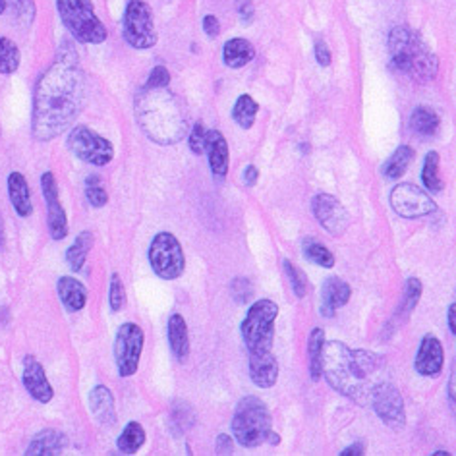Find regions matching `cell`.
Listing matches in <instances>:
<instances>
[{"label":"cell","mask_w":456,"mask_h":456,"mask_svg":"<svg viewBox=\"0 0 456 456\" xmlns=\"http://www.w3.org/2000/svg\"><path fill=\"white\" fill-rule=\"evenodd\" d=\"M273 429L269 408L257 396H246L238 403L232 418V433L242 447L254 449L264 444Z\"/></svg>","instance_id":"5b68a950"},{"label":"cell","mask_w":456,"mask_h":456,"mask_svg":"<svg viewBox=\"0 0 456 456\" xmlns=\"http://www.w3.org/2000/svg\"><path fill=\"white\" fill-rule=\"evenodd\" d=\"M312 211L317 223L322 224L329 234L342 236L348 228V213L335 196L330 193H317L312 200Z\"/></svg>","instance_id":"5bb4252c"},{"label":"cell","mask_w":456,"mask_h":456,"mask_svg":"<svg viewBox=\"0 0 456 456\" xmlns=\"http://www.w3.org/2000/svg\"><path fill=\"white\" fill-rule=\"evenodd\" d=\"M56 8L70 36L86 45H101L109 37L91 0H56Z\"/></svg>","instance_id":"8992f818"},{"label":"cell","mask_w":456,"mask_h":456,"mask_svg":"<svg viewBox=\"0 0 456 456\" xmlns=\"http://www.w3.org/2000/svg\"><path fill=\"white\" fill-rule=\"evenodd\" d=\"M379 358L370 350H350L345 342L333 340L323 346L322 375L335 391L358 404H368L371 396L373 373Z\"/></svg>","instance_id":"7a4b0ae2"},{"label":"cell","mask_w":456,"mask_h":456,"mask_svg":"<svg viewBox=\"0 0 456 456\" xmlns=\"http://www.w3.org/2000/svg\"><path fill=\"white\" fill-rule=\"evenodd\" d=\"M215 451H216V454H232V439L223 433V436L216 437Z\"/></svg>","instance_id":"bcb514c9"},{"label":"cell","mask_w":456,"mask_h":456,"mask_svg":"<svg viewBox=\"0 0 456 456\" xmlns=\"http://www.w3.org/2000/svg\"><path fill=\"white\" fill-rule=\"evenodd\" d=\"M391 66L418 84H428L437 76L439 61L419 33L408 26H396L389 33Z\"/></svg>","instance_id":"277c9868"},{"label":"cell","mask_w":456,"mask_h":456,"mask_svg":"<svg viewBox=\"0 0 456 456\" xmlns=\"http://www.w3.org/2000/svg\"><path fill=\"white\" fill-rule=\"evenodd\" d=\"M168 345L178 362H186L190 356V333L184 317L173 314L168 319Z\"/></svg>","instance_id":"d4e9b609"},{"label":"cell","mask_w":456,"mask_h":456,"mask_svg":"<svg viewBox=\"0 0 456 456\" xmlns=\"http://www.w3.org/2000/svg\"><path fill=\"white\" fill-rule=\"evenodd\" d=\"M122 36L134 49H151L157 43L153 10L145 0H128L122 21Z\"/></svg>","instance_id":"ba28073f"},{"label":"cell","mask_w":456,"mask_h":456,"mask_svg":"<svg viewBox=\"0 0 456 456\" xmlns=\"http://www.w3.org/2000/svg\"><path fill=\"white\" fill-rule=\"evenodd\" d=\"M257 110H259V105L252 97L240 95V97H238V101L234 102L232 118H234L238 126L244 128V130H249L254 126V122L257 118Z\"/></svg>","instance_id":"d6a6232c"},{"label":"cell","mask_w":456,"mask_h":456,"mask_svg":"<svg viewBox=\"0 0 456 456\" xmlns=\"http://www.w3.org/2000/svg\"><path fill=\"white\" fill-rule=\"evenodd\" d=\"M145 443V429L138 421H130V424L122 429L120 437L117 441V447L122 454H135Z\"/></svg>","instance_id":"1f68e13d"},{"label":"cell","mask_w":456,"mask_h":456,"mask_svg":"<svg viewBox=\"0 0 456 456\" xmlns=\"http://www.w3.org/2000/svg\"><path fill=\"white\" fill-rule=\"evenodd\" d=\"M449 398H451V404H454V375L452 373L449 379Z\"/></svg>","instance_id":"816d5d0a"},{"label":"cell","mask_w":456,"mask_h":456,"mask_svg":"<svg viewBox=\"0 0 456 456\" xmlns=\"http://www.w3.org/2000/svg\"><path fill=\"white\" fill-rule=\"evenodd\" d=\"M41 190H43L45 203H47V219H49L47 223H49V232L53 236V240H64L68 236V216L61 203L59 182H56L51 170L41 176Z\"/></svg>","instance_id":"9a60e30c"},{"label":"cell","mask_w":456,"mask_h":456,"mask_svg":"<svg viewBox=\"0 0 456 456\" xmlns=\"http://www.w3.org/2000/svg\"><path fill=\"white\" fill-rule=\"evenodd\" d=\"M444 363V350L441 340L433 335L421 338V345L418 348V354L414 360V368L424 378H437L443 371Z\"/></svg>","instance_id":"2e32d148"},{"label":"cell","mask_w":456,"mask_h":456,"mask_svg":"<svg viewBox=\"0 0 456 456\" xmlns=\"http://www.w3.org/2000/svg\"><path fill=\"white\" fill-rule=\"evenodd\" d=\"M414 155L416 153H414V150L410 145L396 147V151L389 159H387V163L383 165V176L387 180L401 178L408 170V167L412 165Z\"/></svg>","instance_id":"f1b7e54d"},{"label":"cell","mask_w":456,"mask_h":456,"mask_svg":"<svg viewBox=\"0 0 456 456\" xmlns=\"http://www.w3.org/2000/svg\"><path fill=\"white\" fill-rule=\"evenodd\" d=\"M0 236H3V228H0Z\"/></svg>","instance_id":"db71d44e"},{"label":"cell","mask_w":456,"mask_h":456,"mask_svg":"<svg viewBox=\"0 0 456 456\" xmlns=\"http://www.w3.org/2000/svg\"><path fill=\"white\" fill-rule=\"evenodd\" d=\"M352 296L350 284L342 281L340 277H329L323 282L322 289V315L330 317L335 315L338 307L346 305Z\"/></svg>","instance_id":"ffe728a7"},{"label":"cell","mask_w":456,"mask_h":456,"mask_svg":"<svg viewBox=\"0 0 456 456\" xmlns=\"http://www.w3.org/2000/svg\"><path fill=\"white\" fill-rule=\"evenodd\" d=\"M143 330L135 323L120 325L117 338H114V362L120 378H132L140 368V358L143 352Z\"/></svg>","instance_id":"8fae6325"},{"label":"cell","mask_w":456,"mask_h":456,"mask_svg":"<svg viewBox=\"0 0 456 456\" xmlns=\"http://www.w3.org/2000/svg\"><path fill=\"white\" fill-rule=\"evenodd\" d=\"M21 381H24L26 391L36 398L41 404H49L54 396L53 385L49 383L47 375H45V370L41 363L33 358L26 356L24 360V373H21Z\"/></svg>","instance_id":"e0dca14e"},{"label":"cell","mask_w":456,"mask_h":456,"mask_svg":"<svg viewBox=\"0 0 456 456\" xmlns=\"http://www.w3.org/2000/svg\"><path fill=\"white\" fill-rule=\"evenodd\" d=\"M86 198H87L89 205H94L95 209L105 208V205L109 203V193H107L105 186H102V182L97 175L87 176V180H86Z\"/></svg>","instance_id":"8d00e7d4"},{"label":"cell","mask_w":456,"mask_h":456,"mask_svg":"<svg viewBox=\"0 0 456 456\" xmlns=\"http://www.w3.org/2000/svg\"><path fill=\"white\" fill-rule=\"evenodd\" d=\"M203 31H205V36L211 37V39L219 37V33H221V24H219V20H216V16L209 14V16H205V18H203Z\"/></svg>","instance_id":"ee69618b"},{"label":"cell","mask_w":456,"mask_h":456,"mask_svg":"<svg viewBox=\"0 0 456 456\" xmlns=\"http://www.w3.org/2000/svg\"><path fill=\"white\" fill-rule=\"evenodd\" d=\"M323 346H325V330L322 327H315L310 333V338H307V360H310L312 381L322 379Z\"/></svg>","instance_id":"f546056e"},{"label":"cell","mask_w":456,"mask_h":456,"mask_svg":"<svg viewBox=\"0 0 456 456\" xmlns=\"http://www.w3.org/2000/svg\"><path fill=\"white\" fill-rule=\"evenodd\" d=\"M170 84V74L165 66H155L150 77H147L145 87H167Z\"/></svg>","instance_id":"7bdbcfd3"},{"label":"cell","mask_w":456,"mask_h":456,"mask_svg":"<svg viewBox=\"0 0 456 456\" xmlns=\"http://www.w3.org/2000/svg\"><path fill=\"white\" fill-rule=\"evenodd\" d=\"M86 76L79 70L74 49L61 54L43 72L33 94L31 132L37 142H51L72 126L86 105Z\"/></svg>","instance_id":"6da1fadb"},{"label":"cell","mask_w":456,"mask_h":456,"mask_svg":"<svg viewBox=\"0 0 456 456\" xmlns=\"http://www.w3.org/2000/svg\"><path fill=\"white\" fill-rule=\"evenodd\" d=\"M370 403L375 414L381 418L383 424L391 429H403L406 426V410L401 391L393 383H381L373 387Z\"/></svg>","instance_id":"4fadbf2b"},{"label":"cell","mask_w":456,"mask_h":456,"mask_svg":"<svg viewBox=\"0 0 456 456\" xmlns=\"http://www.w3.org/2000/svg\"><path fill=\"white\" fill-rule=\"evenodd\" d=\"M150 264L155 275L163 281L182 277L186 269V257L178 238L170 232H159L150 246Z\"/></svg>","instance_id":"9c48e42d"},{"label":"cell","mask_w":456,"mask_h":456,"mask_svg":"<svg viewBox=\"0 0 456 456\" xmlns=\"http://www.w3.org/2000/svg\"><path fill=\"white\" fill-rule=\"evenodd\" d=\"M284 273H287V277L290 281V287L296 294V298H305L307 294V279H305V273L300 271L298 267H296L292 261H284Z\"/></svg>","instance_id":"74e56055"},{"label":"cell","mask_w":456,"mask_h":456,"mask_svg":"<svg viewBox=\"0 0 456 456\" xmlns=\"http://www.w3.org/2000/svg\"><path fill=\"white\" fill-rule=\"evenodd\" d=\"M205 153L209 157L211 173L216 182H221L228 175V163H231V153H228V143L219 130L208 128V140H205Z\"/></svg>","instance_id":"ac0fdd59"},{"label":"cell","mask_w":456,"mask_h":456,"mask_svg":"<svg viewBox=\"0 0 456 456\" xmlns=\"http://www.w3.org/2000/svg\"><path fill=\"white\" fill-rule=\"evenodd\" d=\"M315 61L319 66H323V68H327L330 64V51L323 39H319L315 43Z\"/></svg>","instance_id":"f6af8a7d"},{"label":"cell","mask_w":456,"mask_h":456,"mask_svg":"<svg viewBox=\"0 0 456 456\" xmlns=\"http://www.w3.org/2000/svg\"><path fill=\"white\" fill-rule=\"evenodd\" d=\"M6 8H12L14 16L26 26H29L33 18H36V4H33V0H6Z\"/></svg>","instance_id":"ab89813d"},{"label":"cell","mask_w":456,"mask_h":456,"mask_svg":"<svg viewBox=\"0 0 456 456\" xmlns=\"http://www.w3.org/2000/svg\"><path fill=\"white\" fill-rule=\"evenodd\" d=\"M21 62L20 47L8 37H0V74H14Z\"/></svg>","instance_id":"836d02e7"},{"label":"cell","mask_w":456,"mask_h":456,"mask_svg":"<svg viewBox=\"0 0 456 456\" xmlns=\"http://www.w3.org/2000/svg\"><path fill=\"white\" fill-rule=\"evenodd\" d=\"M249 378L259 389H271L279 379V362L271 352L249 354Z\"/></svg>","instance_id":"d6986e66"},{"label":"cell","mask_w":456,"mask_h":456,"mask_svg":"<svg viewBox=\"0 0 456 456\" xmlns=\"http://www.w3.org/2000/svg\"><path fill=\"white\" fill-rule=\"evenodd\" d=\"M68 150H70L79 161L94 167H105L114 159L112 143L94 132L89 126H76L68 135Z\"/></svg>","instance_id":"30bf717a"},{"label":"cell","mask_w":456,"mask_h":456,"mask_svg":"<svg viewBox=\"0 0 456 456\" xmlns=\"http://www.w3.org/2000/svg\"><path fill=\"white\" fill-rule=\"evenodd\" d=\"M304 256L312 261V264L330 269L335 267V256L329 252V248L317 240H305L304 242Z\"/></svg>","instance_id":"d590c367"},{"label":"cell","mask_w":456,"mask_h":456,"mask_svg":"<svg viewBox=\"0 0 456 456\" xmlns=\"http://www.w3.org/2000/svg\"><path fill=\"white\" fill-rule=\"evenodd\" d=\"M68 444V439L64 433L56 429H43L36 437L31 439L29 447L26 451L28 456H54L62 454L64 447Z\"/></svg>","instance_id":"7402d4cb"},{"label":"cell","mask_w":456,"mask_h":456,"mask_svg":"<svg viewBox=\"0 0 456 456\" xmlns=\"http://www.w3.org/2000/svg\"><path fill=\"white\" fill-rule=\"evenodd\" d=\"M91 248H94V234L87 231L77 234L74 244L66 249V261L72 271H82V267L86 265V259L91 252Z\"/></svg>","instance_id":"4dcf8cb0"},{"label":"cell","mask_w":456,"mask_h":456,"mask_svg":"<svg viewBox=\"0 0 456 456\" xmlns=\"http://www.w3.org/2000/svg\"><path fill=\"white\" fill-rule=\"evenodd\" d=\"M238 12H240L242 20L246 24H249L254 18V8H252V0H238Z\"/></svg>","instance_id":"7dc6e473"},{"label":"cell","mask_w":456,"mask_h":456,"mask_svg":"<svg viewBox=\"0 0 456 456\" xmlns=\"http://www.w3.org/2000/svg\"><path fill=\"white\" fill-rule=\"evenodd\" d=\"M256 59V49L254 45L248 39L242 37H234L231 41L224 43L223 47V62L232 68V70H238V68H244Z\"/></svg>","instance_id":"484cf974"},{"label":"cell","mask_w":456,"mask_h":456,"mask_svg":"<svg viewBox=\"0 0 456 456\" xmlns=\"http://www.w3.org/2000/svg\"><path fill=\"white\" fill-rule=\"evenodd\" d=\"M59 298L68 312H82L87 304V289L74 277H61L56 282Z\"/></svg>","instance_id":"603a6c76"},{"label":"cell","mask_w":456,"mask_h":456,"mask_svg":"<svg viewBox=\"0 0 456 456\" xmlns=\"http://www.w3.org/2000/svg\"><path fill=\"white\" fill-rule=\"evenodd\" d=\"M91 414L101 426H112L117 421V408H114V396L109 387L97 385L89 393Z\"/></svg>","instance_id":"44dd1931"},{"label":"cell","mask_w":456,"mask_h":456,"mask_svg":"<svg viewBox=\"0 0 456 456\" xmlns=\"http://www.w3.org/2000/svg\"><path fill=\"white\" fill-rule=\"evenodd\" d=\"M205 140H208V128H205L203 122H196L190 132V150L196 155H203Z\"/></svg>","instance_id":"60d3db41"},{"label":"cell","mask_w":456,"mask_h":456,"mask_svg":"<svg viewBox=\"0 0 456 456\" xmlns=\"http://www.w3.org/2000/svg\"><path fill=\"white\" fill-rule=\"evenodd\" d=\"M259 180V170L256 165H248L244 170V184L248 188H254Z\"/></svg>","instance_id":"c3c4849f"},{"label":"cell","mask_w":456,"mask_h":456,"mask_svg":"<svg viewBox=\"0 0 456 456\" xmlns=\"http://www.w3.org/2000/svg\"><path fill=\"white\" fill-rule=\"evenodd\" d=\"M279 315V305L273 300H257L249 305L248 315L240 325V333L249 354L271 352L275 340V319Z\"/></svg>","instance_id":"52a82bcc"},{"label":"cell","mask_w":456,"mask_h":456,"mask_svg":"<svg viewBox=\"0 0 456 456\" xmlns=\"http://www.w3.org/2000/svg\"><path fill=\"white\" fill-rule=\"evenodd\" d=\"M421 180H424L426 190H429L433 193L443 191L444 184H443L441 175H439V155H437V151H429L426 155L424 168H421Z\"/></svg>","instance_id":"e575fe53"},{"label":"cell","mask_w":456,"mask_h":456,"mask_svg":"<svg viewBox=\"0 0 456 456\" xmlns=\"http://www.w3.org/2000/svg\"><path fill=\"white\" fill-rule=\"evenodd\" d=\"M421 290H424V287H421V281H419V279L412 277V279L406 281L403 304H401V307H398L395 317H393V323H395L393 333H395V330H398V327L404 325V323L408 322V317L412 315L414 307L418 305V302H419V298H421Z\"/></svg>","instance_id":"4316f807"},{"label":"cell","mask_w":456,"mask_h":456,"mask_svg":"<svg viewBox=\"0 0 456 456\" xmlns=\"http://www.w3.org/2000/svg\"><path fill=\"white\" fill-rule=\"evenodd\" d=\"M109 304L110 310L117 314L120 312L124 304H126V290H124V284L118 273H112L110 275V289H109Z\"/></svg>","instance_id":"f35d334b"},{"label":"cell","mask_w":456,"mask_h":456,"mask_svg":"<svg viewBox=\"0 0 456 456\" xmlns=\"http://www.w3.org/2000/svg\"><path fill=\"white\" fill-rule=\"evenodd\" d=\"M441 126V118L439 114L429 109V107H416L410 114V128H412L419 135H436Z\"/></svg>","instance_id":"83f0119b"},{"label":"cell","mask_w":456,"mask_h":456,"mask_svg":"<svg viewBox=\"0 0 456 456\" xmlns=\"http://www.w3.org/2000/svg\"><path fill=\"white\" fill-rule=\"evenodd\" d=\"M389 200L395 213L404 216V219H419V216H428L437 209L429 193L416 184H410V182L395 186Z\"/></svg>","instance_id":"7c38bea8"},{"label":"cell","mask_w":456,"mask_h":456,"mask_svg":"<svg viewBox=\"0 0 456 456\" xmlns=\"http://www.w3.org/2000/svg\"><path fill=\"white\" fill-rule=\"evenodd\" d=\"M6 12V0H0V16Z\"/></svg>","instance_id":"f5cc1de1"},{"label":"cell","mask_w":456,"mask_h":456,"mask_svg":"<svg viewBox=\"0 0 456 456\" xmlns=\"http://www.w3.org/2000/svg\"><path fill=\"white\" fill-rule=\"evenodd\" d=\"M134 110L147 138L159 145H173L188 132V117L182 101L167 87H145L135 95Z\"/></svg>","instance_id":"3957f363"},{"label":"cell","mask_w":456,"mask_h":456,"mask_svg":"<svg viewBox=\"0 0 456 456\" xmlns=\"http://www.w3.org/2000/svg\"><path fill=\"white\" fill-rule=\"evenodd\" d=\"M363 454H366V444H363L362 441L350 444V447H346L340 452V456H363Z\"/></svg>","instance_id":"681fc988"},{"label":"cell","mask_w":456,"mask_h":456,"mask_svg":"<svg viewBox=\"0 0 456 456\" xmlns=\"http://www.w3.org/2000/svg\"><path fill=\"white\" fill-rule=\"evenodd\" d=\"M8 196L10 203L20 216H29L33 213L31 205V190L28 186V180L21 173H10L8 176Z\"/></svg>","instance_id":"cb8c5ba5"},{"label":"cell","mask_w":456,"mask_h":456,"mask_svg":"<svg viewBox=\"0 0 456 456\" xmlns=\"http://www.w3.org/2000/svg\"><path fill=\"white\" fill-rule=\"evenodd\" d=\"M454 312H456V305L451 304L449 305V330L452 335H456V325H454Z\"/></svg>","instance_id":"f907efd6"},{"label":"cell","mask_w":456,"mask_h":456,"mask_svg":"<svg viewBox=\"0 0 456 456\" xmlns=\"http://www.w3.org/2000/svg\"><path fill=\"white\" fill-rule=\"evenodd\" d=\"M231 290H232L234 300H236V302H240V304L248 302L249 298H252V294H254V290H252V284H249V281H248V279H234V281H232V287H231Z\"/></svg>","instance_id":"b9f144b4"}]
</instances>
